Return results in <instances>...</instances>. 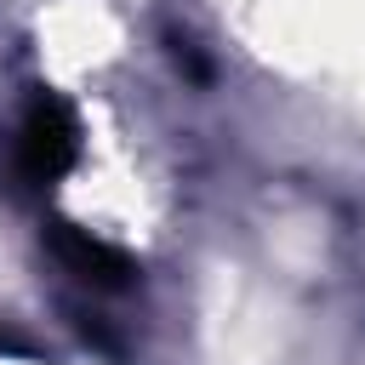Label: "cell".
Returning <instances> with one entry per match:
<instances>
[{"instance_id":"cell-1","label":"cell","mask_w":365,"mask_h":365,"mask_svg":"<svg viewBox=\"0 0 365 365\" xmlns=\"http://www.w3.org/2000/svg\"><path fill=\"white\" fill-rule=\"evenodd\" d=\"M74 160H80L74 108L57 91H34V103L17 125V177H23V188H51L57 177H68Z\"/></svg>"},{"instance_id":"cell-2","label":"cell","mask_w":365,"mask_h":365,"mask_svg":"<svg viewBox=\"0 0 365 365\" xmlns=\"http://www.w3.org/2000/svg\"><path fill=\"white\" fill-rule=\"evenodd\" d=\"M46 245H51V257H57L74 279H86V285H97V291H125V285L137 279V262H131L120 245L97 240L91 228H80V222H68V217H51V222H46Z\"/></svg>"}]
</instances>
